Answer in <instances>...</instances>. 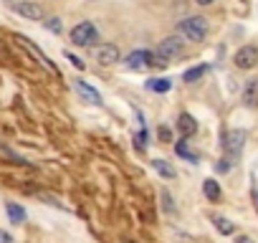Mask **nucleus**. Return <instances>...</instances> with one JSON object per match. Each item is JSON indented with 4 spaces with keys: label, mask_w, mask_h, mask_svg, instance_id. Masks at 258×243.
<instances>
[{
    "label": "nucleus",
    "mask_w": 258,
    "mask_h": 243,
    "mask_svg": "<svg viewBox=\"0 0 258 243\" xmlns=\"http://www.w3.org/2000/svg\"><path fill=\"white\" fill-rule=\"evenodd\" d=\"M177 31H180L187 41L200 43V41H205V36H208V20H205V18H200V15H190V18L180 20Z\"/></svg>",
    "instance_id": "nucleus-1"
},
{
    "label": "nucleus",
    "mask_w": 258,
    "mask_h": 243,
    "mask_svg": "<svg viewBox=\"0 0 258 243\" xmlns=\"http://www.w3.org/2000/svg\"><path fill=\"white\" fill-rule=\"evenodd\" d=\"M182 51H185V43H182L180 38H175V36H172V38H165V41L160 43L157 53H155V63H157V66H167L170 61L180 58Z\"/></svg>",
    "instance_id": "nucleus-2"
},
{
    "label": "nucleus",
    "mask_w": 258,
    "mask_h": 243,
    "mask_svg": "<svg viewBox=\"0 0 258 243\" xmlns=\"http://www.w3.org/2000/svg\"><path fill=\"white\" fill-rule=\"evenodd\" d=\"M96 38H99V31L89 20H84V23L71 28V43H76V46H91Z\"/></svg>",
    "instance_id": "nucleus-3"
},
{
    "label": "nucleus",
    "mask_w": 258,
    "mask_h": 243,
    "mask_svg": "<svg viewBox=\"0 0 258 243\" xmlns=\"http://www.w3.org/2000/svg\"><path fill=\"white\" fill-rule=\"evenodd\" d=\"M243 142H246V135L241 129H230L228 135L223 137V149L228 154V160H238L241 157V152H243Z\"/></svg>",
    "instance_id": "nucleus-4"
},
{
    "label": "nucleus",
    "mask_w": 258,
    "mask_h": 243,
    "mask_svg": "<svg viewBox=\"0 0 258 243\" xmlns=\"http://www.w3.org/2000/svg\"><path fill=\"white\" fill-rule=\"evenodd\" d=\"M15 38H18V43H20V46H23V49H26V51H28V53H31V56H33V58L41 63V66H43V69H46V71H51L53 76H58V69L53 66V61H51L46 53H43V51L36 46V43H33L31 38H26V36H15Z\"/></svg>",
    "instance_id": "nucleus-5"
},
{
    "label": "nucleus",
    "mask_w": 258,
    "mask_h": 243,
    "mask_svg": "<svg viewBox=\"0 0 258 243\" xmlns=\"http://www.w3.org/2000/svg\"><path fill=\"white\" fill-rule=\"evenodd\" d=\"M13 10L18 15H23L26 20H46V10H43V5L33 3V0H15Z\"/></svg>",
    "instance_id": "nucleus-6"
},
{
    "label": "nucleus",
    "mask_w": 258,
    "mask_h": 243,
    "mask_svg": "<svg viewBox=\"0 0 258 243\" xmlns=\"http://www.w3.org/2000/svg\"><path fill=\"white\" fill-rule=\"evenodd\" d=\"M94 58L99 61V63H104V66H114V63H119V49L114 46V43H99V46L94 49Z\"/></svg>",
    "instance_id": "nucleus-7"
},
{
    "label": "nucleus",
    "mask_w": 258,
    "mask_h": 243,
    "mask_svg": "<svg viewBox=\"0 0 258 243\" xmlns=\"http://www.w3.org/2000/svg\"><path fill=\"white\" fill-rule=\"evenodd\" d=\"M233 61H235L238 69H253V66L258 63V49L256 46H241L238 51H235Z\"/></svg>",
    "instance_id": "nucleus-8"
},
{
    "label": "nucleus",
    "mask_w": 258,
    "mask_h": 243,
    "mask_svg": "<svg viewBox=\"0 0 258 243\" xmlns=\"http://www.w3.org/2000/svg\"><path fill=\"white\" fill-rule=\"evenodd\" d=\"M127 69H132V71H144L147 66H152L155 63V56L149 53V51H132L127 56Z\"/></svg>",
    "instance_id": "nucleus-9"
},
{
    "label": "nucleus",
    "mask_w": 258,
    "mask_h": 243,
    "mask_svg": "<svg viewBox=\"0 0 258 243\" xmlns=\"http://www.w3.org/2000/svg\"><path fill=\"white\" fill-rule=\"evenodd\" d=\"M177 132H180V137H192L198 132V122H195V117L192 114H180V119H177Z\"/></svg>",
    "instance_id": "nucleus-10"
},
{
    "label": "nucleus",
    "mask_w": 258,
    "mask_h": 243,
    "mask_svg": "<svg viewBox=\"0 0 258 243\" xmlns=\"http://www.w3.org/2000/svg\"><path fill=\"white\" fill-rule=\"evenodd\" d=\"M74 89H76L86 101H89V104H101V94L94 89V86L86 84V81H74Z\"/></svg>",
    "instance_id": "nucleus-11"
},
{
    "label": "nucleus",
    "mask_w": 258,
    "mask_h": 243,
    "mask_svg": "<svg viewBox=\"0 0 258 243\" xmlns=\"http://www.w3.org/2000/svg\"><path fill=\"white\" fill-rule=\"evenodd\" d=\"M5 215H8L10 223H15V226H20V223H23V220L28 218L26 208L18 205V203H5Z\"/></svg>",
    "instance_id": "nucleus-12"
},
{
    "label": "nucleus",
    "mask_w": 258,
    "mask_h": 243,
    "mask_svg": "<svg viewBox=\"0 0 258 243\" xmlns=\"http://www.w3.org/2000/svg\"><path fill=\"white\" fill-rule=\"evenodd\" d=\"M203 193H205V197H208V200L210 203H218L220 200V183H215V180H205L203 183Z\"/></svg>",
    "instance_id": "nucleus-13"
},
{
    "label": "nucleus",
    "mask_w": 258,
    "mask_h": 243,
    "mask_svg": "<svg viewBox=\"0 0 258 243\" xmlns=\"http://www.w3.org/2000/svg\"><path fill=\"white\" fill-rule=\"evenodd\" d=\"M152 167H155V170L162 175L165 180H172V178H175V175H177V172H175V167H172L167 160H155V162H152Z\"/></svg>",
    "instance_id": "nucleus-14"
},
{
    "label": "nucleus",
    "mask_w": 258,
    "mask_h": 243,
    "mask_svg": "<svg viewBox=\"0 0 258 243\" xmlns=\"http://www.w3.org/2000/svg\"><path fill=\"white\" fill-rule=\"evenodd\" d=\"M256 97H258V81H256V79H251V81L246 84L243 99H246V104H248V106H253V104H256Z\"/></svg>",
    "instance_id": "nucleus-15"
},
{
    "label": "nucleus",
    "mask_w": 258,
    "mask_h": 243,
    "mask_svg": "<svg viewBox=\"0 0 258 243\" xmlns=\"http://www.w3.org/2000/svg\"><path fill=\"white\" fill-rule=\"evenodd\" d=\"M203 74H205V66H192V69H187V71L182 74V81L195 84L198 79H203Z\"/></svg>",
    "instance_id": "nucleus-16"
},
{
    "label": "nucleus",
    "mask_w": 258,
    "mask_h": 243,
    "mask_svg": "<svg viewBox=\"0 0 258 243\" xmlns=\"http://www.w3.org/2000/svg\"><path fill=\"white\" fill-rule=\"evenodd\" d=\"M175 152L180 154L182 160H187V162H198V154L192 152V149H190V147H187L185 142H177V145H175Z\"/></svg>",
    "instance_id": "nucleus-17"
},
{
    "label": "nucleus",
    "mask_w": 258,
    "mask_h": 243,
    "mask_svg": "<svg viewBox=\"0 0 258 243\" xmlns=\"http://www.w3.org/2000/svg\"><path fill=\"white\" fill-rule=\"evenodd\" d=\"M160 197H162V208H165V213H170V215H175V200H172V195H170V190L167 188H162V193H160Z\"/></svg>",
    "instance_id": "nucleus-18"
},
{
    "label": "nucleus",
    "mask_w": 258,
    "mask_h": 243,
    "mask_svg": "<svg viewBox=\"0 0 258 243\" xmlns=\"http://www.w3.org/2000/svg\"><path fill=\"white\" fill-rule=\"evenodd\" d=\"M170 86H172L170 79H152V81H149V89H152V92H160V94L170 92Z\"/></svg>",
    "instance_id": "nucleus-19"
},
{
    "label": "nucleus",
    "mask_w": 258,
    "mask_h": 243,
    "mask_svg": "<svg viewBox=\"0 0 258 243\" xmlns=\"http://www.w3.org/2000/svg\"><path fill=\"white\" fill-rule=\"evenodd\" d=\"M213 223H215V228H218L220 233H225V236H230V233L235 231V226L230 223L228 218H213Z\"/></svg>",
    "instance_id": "nucleus-20"
},
{
    "label": "nucleus",
    "mask_w": 258,
    "mask_h": 243,
    "mask_svg": "<svg viewBox=\"0 0 258 243\" xmlns=\"http://www.w3.org/2000/svg\"><path fill=\"white\" fill-rule=\"evenodd\" d=\"M43 26H46L51 33H61V18H46V20H43Z\"/></svg>",
    "instance_id": "nucleus-21"
},
{
    "label": "nucleus",
    "mask_w": 258,
    "mask_h": 243,
    "mask_svg": "<svg viewBox=\"0 0 258 243\" xmlns=\"http://www.w3.org/2000/svg\"><path fill=\"white\" fill-rule=\"evenodd\" d=\"M230 165H233V162H230L228 157H223L218 165H215V172H228V170H230Z\"/></svg>",
    "instance_id": "nucleus-22"
},
{
    "label": "nucleus",
    "mask_w": 258,
    "mask_h": 243,
    "mask_svg": "<svg viewBox=\"0 0 258 243\" xmlns=\"http://www.w3.org/2000/svg\"><path fill=\"white\" fill-rule=\"evenodd\" d=\"M66 58H69V61H71L74 66H76V69H79V71H84V61H81L79 56H74V53H69V51H66Z\"/></svg>",
    "instance_id": "nucleus-23"
},
{
    "label": "nucleus",
    "mask_w": 258,
    "mask_h": 243,
    "mask_svg": "<svg viewBox=\"0 0 258 243\" xmlns=\"http://www.w3.org/2000/svg\"><path fill=\"white\" fill-rule=\"evenodd\" d=\"M0 243H15V241H13V236H10L8 231L0 228Z\"/></svg>",
    "instance_id": "nucleus-24"
},
{
    "label": "nucleus",
    "mask_w": 258,
    "mask_h": 243,
    "mask_svg": "<svg viewBox=\"0 0 258 243\" xmlns=\"http://www.w3.org/2000/svg\"><path fill=\"white\" fill-rule=\"evenodd\" d=\"M144 140H147L144 132H142V135H137V140H134V142H137V147H139V149H144V147H147V142H144Z\"/></svg>",
    "instance_id": "nucleus-25"
},
{
    "label": "nucleus",
    "mask_w": 258,
    "mask_h": 243,
    "mask_svg": "<svg viewBox=\"0 0 258 243\" xmlns=\"http://www.w3.org/2000/svg\"><path fill=\"white\" fill-rule=\"evenodd\" d=\"M160 137H162L165 142H170V129H167V127H162V129H160Z\"/></svg>",
    "instance_id": "nucleus-26"
},
{
    "label": "nucleus",
    "mask_w": 258,
    "mask_h": 243,
    "mask_svg": "<svg viewBox=\"0 0 258 243\" xmlns=\"http://www.w3.org/2000/svg\"><path fill=\"white\" fill-rule=\"evenodd\" d=\"M235 243H253L248 236H238V238H235Z\"/></svg>",
    "instance_id": "nucleus-27"
},
{
    "label": "nucleus",
    "mask_w": 258,
    "mask_h": 243,
    "mask_svg": "<svg viewBox=\"0 0 258 243\" xmlns=\"http://www.w3.org/2000/svg\"><path fill=\"white\" fill-rule=\"evenodd\" d=\"M195 3H198V5H210L213 0H195Z\"/></svg>",
    "instance_id": "nucleus-28"
},
{
    "label": "nucleus",
    "mask_w": 258,
    "mask_h": 243,
    "mask_svg": "<svg viewBox=\"0 0 258 243\" xmlns=\"http://www.w3.org/2000/svg\"><path fill=\"white\" fill-rule=\"evenodd\" d=\"M122 243H132V241H122Z\"/></svg>",
    "instance_id": "nucleus-29"
}]
</instances>
